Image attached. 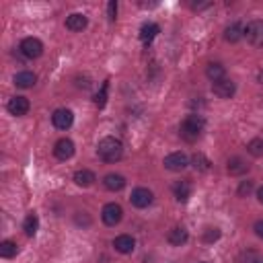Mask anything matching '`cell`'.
<instances>
[{
    "label": "cell",
    "mask_w": 263,
    "mask_h": 263,
    "mask_svg": "<svg viewBox=\"0 0 263 263\" xmlns=\"http://www.w3.org/2000/svg\"><path fill=\"white\" fill-rule=\"evenodd\" d=\"M97 154L103 163H118L124 154V144L118 138H103L97 146Z\"/></svg>",
    "instance_id": "1"
},
{
    "label": "cell",
    "mask_w": 263,
    "mask_h": 263,
    "mask_svg": "<svg viewBox=\"0 0 263 263\" xmlns=\"http://www.w3.org/2000/svg\"><path fill=\"white\" fill-rule=\"evenodd\" d=\"M203 126H206L203 118H201V115H197V113H193V115H187V118L181 122L179 134H181V138H183L185 142H195V140L201 136Z\"/></svg>",
    "instance_id": "2"
},
{
    "label": "cell",
    "mask_w": 263,
    "mask_h": 263,
    "mask_svg": "<svg viewBox=\"0 0 263 263\" xmlns=\"http://www.w3.org/2000/svg\"><path fill=\"white\" fill-rule=\"evenodd\" d=\"M101 218H103V222L107 224V226H115V224H120L122 218H124V210H122L120 203L111 201V203H107V206H103Z\"/></svg>",
    "instance_id": "3"
},
{
    "label": "cell",
    "mask_w": 263,
    "mask_h": 263,
    "mask_svg": "<svg viewBox=\"0 0 263 263\" xmlns=\"http://www.w3.org/2000/svg\"><path fill=\"white\" fill-rule=\"evenodd\" d=\"M19 51H21L25 58L35 60V58H39L43 54V43L37 37H25L21 41V45H19Z\"/></svg>",
    "instance_id": "4"
},
{
    "label": "cell",
    "mask_w": 263,
    "mask_h": 263,
    "mask_svg": "<svg viewBox=\"0 0 263 263\" xmlns=\"http://www.w3.org/2000/svg\"><path fill=\"white\" fill-rule=\"evenodd\" d=\"M245 37L251 45L255 47H263V21L255 19L245 27Z\"/></svg>",
    "instance_id": "5"
},
{
    "label": "cell",
    "mask_w": 263,
    "mask_h": 263,
    "mask_svg": "<svg viewBox=\"0 0 263 263\" xmlns=\"http://www.w3.org/2000/svg\"><path fill=\"white\" fill-rule=\"evenodd\" d=\"M152 199H154V195H152V191L146 189V187H136V189L132 191V195H130V201H132V206H136V208H148V206L152 203Z\"/></svg>",
    "instance_id": "6"
},
{
    "label": "cell",
    "mask_w": 263,
    "mask_h": 263,
    "mask_svg": "<svg viewBox=\"0 0 263 263\" xmlns=\"http://www.w3.org/2000/svg\"><path fill=\"white\" fill-rule=\"evenodd\" d=\"M54 154H56V159L60 161H68L70 156L74 154V142L68 140V138H62L54 144Z\"/></svg>",
    "instance_id": "7"
},
{
    "label": "cell",
    "mask_w": 263,
    "mask_h": 263,
    "mask_svg": "<svg viewBox=\"0 0 263 263\" xmlns=\"http://www.w3.org/2000/svg\"><path fill=\"white\" fill-rule=\"evenodd\" d=\"M51 122L58 130H68L74 122V113L70 109H56L54 115H51Z\"/></svg>",
    "instance_id": "8"
},
{
    "label": "cell",
    "mask_w": 263,
    "mask_h": 263,
    "mask_svg": "<svg viewBox=\"0 0 263 263\" xmlns=\"http://www.w3.org/2000/svg\"><path fill=\"white\" fill-rule=\"evenodd\" d=\"M187 165H189V161L183 152H171L165 159V169H169V171H183Z\"/></svg>",
    "instance_id": "9"
},
{
    "label": "cell",
    "mask_w": 263,
    "mask_h": 263,
    "mask_svg": "<svg viewBox=\"0 0 263 263\" xmlns=\"http://www.w3.org/2000/svg\"><path fill=\"white\" fill-rule=\"evenodd\" d=\"M7 107H9V111H11L13 115L21 118V115H25V113L29 111L31 103H29V99H27V97H13V99L9 101Z\"/></svg>",
    "instance_id": "10"
},
{
    "label": "cell",
    "mask_w": 263,
    "mask_h": 263,
    "mask_svg": "<svg viewBox=\"0 0 263 263\" xmlns=\"http://www.w3.org/2000/svg\"><path fill=\"white\" fill-rule=\"evenodd\" d=\"M212 91H214V95H218L220 99H230V97L235 95L237 86H235V82H232V80L222 78V80H218V82H214V84H212Z\"/></svg>",
    "instance_id": "11"
},
{
    "label": "cell",
    "mask_w": 263,
    "mask_h": 263,
    "mask_svg": "<svg viewBox=\"0 0 263 263\" xmlns=\"http://www.w3.org/2000/svg\"><path fill=\"white\" fill-rule=\"evenodd\" d=\"M113 247H115L118 253L128 255V253H132V251L136 249V241H134V237H130V235H120V237L113 239Z\"/></svg>",
    "instance_id": "12"
},
{
    "label": "cell",
    "mask_w": 263,
    "mask_h": 263,
    "mask_svg": "<svg viewBox=\"0 0 263 263\" xmlns=\"http://www.w3.org/2000/svg\"><path fill=\"white\" fill-rule=\"evenodd\" d=\"M103 185L109 191H122L126 187V177H122L118 173H109V175L103 177Z\"/></svg>",
    "instance_id": "13"
},
{
    "label": "cell",
    "mask_w": 263,
    "mask_h": 263,
    "mask_svg": "<svg viewBox=\"0 0 263 263\" xmlns=\"http://www.w3.org/2000/svg\"><path fill=\"white\" fill-rule=\"evenodd\" d=\"M187 239H189V235H187V230L183 228V226H175L173 230H169V235H167V241L173 245V247H181V245H185L187 243Z\"/></svg>",
    "instance_id": "14"
},
{
    "label": "cell",
    "mask_w": 263,
    "mask_h": 263,
    "mask_svg": "<svg viewBox=\"0 0 263 263\" xmlns=\"http://www.w3.org/2000/svg\"><path fill=\"white\" fill-rule=\"evenodd\" d=\"M86 23H89V19L82 13H72L66 19V29H70V31H82L86 27Z\"/></svg>",
    "instance_id": "15"
},
{
    "label": "cell",
    "mask_w": 263,
    "mask_h": 263,
    "mask_svg": "<svg viewBox=\"0 0 263 263\" xmlns=\"http://www.w3.org/2000/svg\"><path fill=\"white\" fill-rule=\"evenodd\" d=\"M173 193H175L177 201H187V199H189V195H191V183H189L187 179L177 181V183L173 185Z\"/></svg>",
    "instance_id": "16"
},
{
    "label": "cell",
    "mask_w": 263,
    "mask_h": 263,
    "mask_svg": "<svg viewBox=\"0 0 263 263\" xmlns=\"http://www.w3.org/2000/svg\"><path fill=\"white\" fill-rule=\"evenodd\" d=\"M95 181H97V177H95V173L89 171V169H80V171L74 173V183H76L78 187H89V185H93Z\"/></svg>",
    "instance_id": "17"
},
{
    "label": "cell",
    "mask_w": 263,
    "mask_h": 263,
    "mask_svg": "<svg viewBox=\"0 0 263 263\" xmlns=\"http://www.w3.org/2000/svg\"><path fill=\"white\" fill-rule=\"evenodd\" d=\"M206 74H208V78L212 80V82H218V80H222V78H224L226 68H224L222 64H218V62H212V64H208Z\"/></svg>",
    "instance_id": "18"
},
{
    "label": "cell",
    "mask_w": 263,
    "mask_h": 263,
    "mask_svg": "<svg viewBox=\"0 0 263 263\" xmlns=\"http://www.w3.org/2000/svg\"><path fill=\"white\" fill-rule=\"evenodd\" d=\"M243 35H245V27H243L241 23H232V25H228L226 31H224V39L230 41V43H237Z\"/></svg>",
    "instance_id": "19"
},
{
    "label": "cell",
    "mask_w": 263,
    "mask_h": 263,
    "mask_svg": "<svg viewBox=\"0 0 263 263\" xmlns=\"http://www.w3.org/2000/svg\"><path fill=\"white\" fill-rule=\"evenodd\" d=\"M35 82H37V76H35L33 72H29V70L19 72V74L15 76V84H17L19 89H31Z\"/></svg>",
    "instance_id": "20"
},
{
    "label": "cell",
    "mask_w": 263,
    "mask_h": 263,
    "mask_svg": "<svg viewBox=\"0 0 263 263\" xmlns=\"http://www.w3.org/2000/svg\"><path fill=\"white\" fill-rule=\"evenodd\" d=\"M159 31H161V27L156 25V23H146V25H142V29H140V39H142L144 43H150L156 35H159Z\"/></svg>",
    "instance_id": "21"
},
{
    "label": "cell",
    "mask_w": 263,
    "mask_h": 263,
    "mask_svg": "<svg viewBox=\"0 0 263 263\" xmlns=\"http://www.w3.org/2000/svg\"><path fill=\"white\" fill-rule=\"evenodd\" d=\"M247 171H249V165H247L243 159H239V156H235V159L228 161V173H230V175L239 177V175H245Z\"/></svg>",
    "instance_id": "22"
},
{
    "label": "cell",
    "mask_w": 263,
    "mask_h": 263,
    "mask_svg": "<svg viewBox=\"0 0 263 263\" xmlns=\"http://www.w3.org/2000/svg\"><path fill=\"white\" fill-rule=\"evenodd\" d=\"M37 228H39V218H37V214H29V216L25 218V222H23L25 235H27V237H33V235L37 232Z\"/></svg>",
    "instance_id": "23"
},
{
    "label": "cell",
    "mask_w": 263,
    "mask_h": 263,
    "mask_svg": "<svg viewBox=\"0 0 263 263\" xmlns=\"http://www.w3.org/2000/svg\"><path fill=\"white\" fill-rule=\"evenodd\" d=\"M17 251H19V247H17L15 241H3V243H0V257L11 259V257L17 255Z\"/></svg>",
    "instance_id": "24"
},
{
    "label": "cell",
    "mask_w": 263,
    "mask_h": 263,
    "mask_svg": "<svg viewBox=\"0 0 263 263\" xmlns=\"http://www.w3.org/2000/svg\"><path fill=\"white\" fill-rule=\"evenodd\" d=\"M191 165H193V169H195V171H201V173L210 169V161L206 159V156H203L201 152H195V154L191 156Z\"/></svg>",
    "instance_id": "25"
},
{
    "label": "cell",
    "mask_w": 263,
    "mask_h": 263,
    "mask_svg": "<svg viewBox=\"0 0 263 263\" xmlns=\"http://www.w3.org/2000/svg\"><path fill=\"white\" fill-rule=\"evenodd\" d=\"M247 150L253 154V156H263V140L261 138H255L247 144Z\"/></svg>",
    "instance_id": "26"
},
{
    "label": "cell",
    "mask_w": 263,
    "mask_h": 263,
    "mask_svg": "<svg viewBox=\"0 0 263 263\" xmlns=\"http://www.w3.org/2000/svg\"><path fill=\"white\" fill-rule=\"evenodd\" d=\"M220 239V230L218 228H212V226H210V228H206L203 230V243H216Z\"/></svg>",
    "instance_id": "27"
},
{
    "label": "cell",
    "mask_w": 263,
    "mask_h": 263,
    "mask_svg": "<svg viewBox=\"0 0 263 263\" xmlns=\"http://www.w3.org/2000/svg\"><path fill=\"white\" fill-rule=\"evenodd\" d=\"M107 89H109V84L103 82L101 93H97V97H95V103L99 105V107H105V103H107Z\"/></svg>",
    "instance_id": "28"
},
{
    "label": "cell",
    "mask_w": 263,
    "mask_h": 263,
    "mask_svg": "<svg viewBox=\"0 0 263 263\" xmlns=\"http://www.w3.org/2000/svg\"><path fill=\"white\" fill-rule=\"evenodd\" d=\"M251 191H253V181H243V183L239 185V195H241V197L249 195Z\"/></svg>",
    "instance_id": "29"
},
{
    "label": "cell",
    "mask_w": 263,
    "mask_h": 263,
    "mask_svg": "<svg viewBox=\"0 0 263 263\" xmlns=\"http://www.w3.org/2000/svg\"><path fill=\"white\" fill-rule=\"evenodd\" d=\"M115 15H118V3H115V0H111V3L107 5V17H109V21H115Z\"/></svg>",
    "instance_id": "30"
},
{
    "label": "cell",
    "mask_w": 263,
    "mask_h": 263,
    "mask_svg": "<svg viewBox=\"0 0 263 263\" xmlns=\"http://www.w3.org/2000/svg\"><path fill=\"white\" fill-rule=\"evenodd\" d=\"M253 230H255V235H257L259 239H263V220H257L255 226H253Z\"/></svg>",
    "instance_id": "31"
},
{
    "label": "cell",
    "mask_w": 263,
    "mask_h": 263,
    "mask_svg": "<svg viewBox=\"0 0 263 263\" xmlns=\"http://www.w3.org/2000/svg\"><path fill=\"white\" fill-rule=\"evenodd\" d=\"M257 199H259V201H261V203H263V187H261V189H259V191H257Z\"/></svg>",
    "instance_id": "32"
},
{
    "label": "cell",
    "mask_w": 263,
    "mask_h": 263,
    "mask_svg": "<svg viewBox=\"0 0 263 263\" xmlns=\"http://www.w3.org/2000/svg\"><path fill=\"white\" fill-rule=\"evenodd\" d=\"M259 82H261V84H263V70H261V72H259Z\"/></svg>",
    "instance_id": "33"
},
{
    "label": "cell",
    "mask_w": 263,
    "mask_h": 263,
    "mask_svg": "<svg viewBox=\"0 0 263 263\" xmlns=\"http://www.w3.org/2000/svg\"><path fill=\"white\" fill-rule=\"evenodd\" d=\"M253 263H263V259H255V261H253Z\"/></svg>",
    "instance_id": "34"
}]
</instances>
